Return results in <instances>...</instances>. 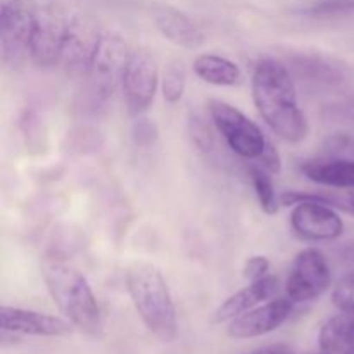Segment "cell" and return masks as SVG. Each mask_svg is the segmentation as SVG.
Returning <instances> with one entry per match:
<instances>
[{"label":"cell","mask_w":354,"mask_h":354,"mask_svg":"<svg viewBox=\"0 0 354 354\" xmlns=\"http://www.w3.org/2000/svg\"><path fill=\"white\" fill-rule=\"evenodd\" d=\"M40 272L48 294L62 317L78 330L99 337L104 330L102 315L85 275L57 254L44 256Z\"/></svg>","instance_id":"2"},{"label":"cell","mask_w":354,"mask_h":354,"mask_svg":"<svg viewBox=\"0 0 354 354\" xmlns=\"http://www.w3.org/2000/svg\"><path fill=\"white\" fill-rule=\"evenodd\" d=\"M0 325L2 332L38 335V337H64L71 334L75 327L66 318L14 306L0 308Z\"/></svg>","instance_id":"13"},{"label":"cell","mask_w":354,"mask_h":354,"mask_svg":"<svg viewBox=\"0 0 354 354\" xmlns=\"http://www.w3.org/2000/svg\"><path fill=\"white\" fill-rule=\"evenodd\" d=\"M127 290L138 317L159 341L171 342L178 335L176 308L161 270L149 261H135L124 272Z\"/></svg>","instance_id":"3"},{"label":"cell","mask_w":354,"mask_h":354,"mask_svg":"<svg viewBox=\"0 0 354 354\" xmlns=\"http://www.w3.org/2000/svg\"><path fill=\"white\" fill-rule=\"evenodd\" d=\"M207 111L216 130L235 154L244 159L261 158L268 138L251 118L245 116L239 107L220 99L209 100Z\"/></svg>","instance_id":"4"},{"label":"cell","mask_w":354,"mask_h":354,"mask_svg":"<svg viewBox=\"0 0 354 354\" xmlns=\"http://www.w3.org/2000/svg\"><path fill=\"white\" fill-rule=\"evenodd\" d=\"M270 175L272 173L266 171L259 165L251 166V169H249V178H251L252 189H254L256 197H258L259 206L266 214L273 216V214L279 213L282 201L277 196L275 185H273V180Z\"/></svg>","instance_id":"20"},{"label":"cell","mask_w":354,"mask_h":354,"mask_svg":"<svg viewBox=\"0 0 354 354\" xmlns=\"http://www.w3.org/2000/svg\"><path fill=\"white\" fill-rule=\"evenodd\" d=\"M194 73L214 86H239L244 82L242 69L230 59L218 54H199L194 59Z\"/></svg>","instance_id":"18"},{"label":"cell","mask_w":354,"mask_h":354,"mask_svg":"<svg viewBox=\"0 0 354 354\" xmlns=\"http://www.w3.org/2000/svg\"><path fill=\"white\" fill-rule=\"evenodd\" d=\"M290 227L304 241H335L344 232L341 214L328 204L317 199H297L290 213Z\"/></svg>","instance_id":"9"},{"label":"cell","mask_w":354,"mask_h":354,"mask_svg":"<svg viewBox=\"0 0 354 354\" xmlns=\"http://www.w3.org/2000/svg\"><path fill=\"white\" fill-rule=\"evenodd\" d=\"M159 82L161 76L156 59L147 50L131 52L121 82L124 104L131 114L140 116L152 106Z\"/></svg>","instance_id":"8"},{"label":"cell","mask_w":354,"mask_h":354,"mask_svg":"<svg viewBox=\"0 0 354 354\" xmlns=\"http://www.w3.org/2000/svg\"><path fill=\"white\" fill-rule=\"evenodd\" d=\"M279 290V279L273 275L265 277L261 280L251 282L248 287L235 292L234 296L228 297L223 304L214 313V322L221 324V322H232L241 315L248 313V311L254 310L256 306L263 304L265 301L272 299Z\"/></svg>","instance_id":"16"},{"label":"cell","mask_w":354,"mask_h":354,"mask_svg":"<svg viewBox=\"0 0 354 354\" xmlns=\"http://www.w3.org/2000/svg\"><path fill=\"white\" fill-rule=\"evenodd\" d=\"M133 137L137 144L151 145L158 138V128L149 120H138V123L133 128Z\"/></svg>","instance_id":"25"},{"label":"cell","mask_w":354,"mask_h":354,"mask_svg":"<svg viewBox=\"0 0 354 354\" xmlns=\"http://www.w3.org/2000/svg\"><path fill=\"white\" fill-rule=\"evenodd\" d=\"M332 303L337 308L339 313L354 320V273L348 272L334 287Z\"/></svg>","instance_id":"23"},{"label":"cell","mask_w":354,"mask_h":354,"mask_svg":"<svg viewBox=\"0 0 354 354\" xmlns=\"http://www.w3.org/2000/svg\"><path fill=\"white\" fill-rule=\"evenodd\" d=\"M192 133H194V142H196L197 147L203 149V151H209L211 145H213V137H211L209 128L206 127V123H204L203 120L194 121Z\"/></svg>","instance_id":"27"},{"label":"cell","mask_w":354,"mask_h":354,"mask_svg":"<svg viewBox=\"0 0 354 354\" xmlns=\"http://www.w3.org/2000/svg\"><path fill=\"white\" fill-rule=\"evenodd\" d=\"M294 310V303L289 297H279L256 306L254 310L241 315L230 322L227 332L232 339H254L270 334L282 327Z\"/></svg>","instance_id":"12"},{"label":"cell","mask_w":354,"mask_h":354,"mask_svg":"<svg viewBox=\"0 0 354 354\" xmlns=\"http://www.w3.org/2000/svg\"><path fill=\"white\" fill-rule=\"evenodd\" d=\"M341 259L346 266L349 268V272L354 273V241L344 244L341 251Z\"/></svg>","instance_id":"30"},{"label":"cell","mask_w":354,"mask_h":354,"mask_svg":"<svg viewBox=\"0 0 354 354\" xmlns=\"http://www.w3.org/2000/svg\"><path fill=\"white\" fill-rule=\"evenodd\" d=\"M252 100L270 130L289 144L308 137L310 124L301 111L290 69L275 59H263L251 80Z\"/></svg>","instance_id":"1"},{"label":"cell","mask_w":354,"mask_h":354,"mask_svg":"<svg viewBox=\"0 0 354 354\" xmlns=\"http://www.w3.org/2000/svg\"><path fill=\"white\" fill-rule=\"evenodd\" d=\"M100 37H102V33L93 21L82 16L71 17L68 31H66L64 44H62L59 64L66 71L85 76L93 54L99 47Z\"/></svg>","instance_id":"10"},{"label":"cell","mask_w":354,"mask_h":354,"mask_svg":"<svg viewBox=\"0 0 354 354\" xmlns=\"http://www.w3.org/2000/svg\"><path fill=\"white\" fill-rule=\"evenodd\" d=\"M328 203H330L332 207H341V209L354 214V192L348 194V196H344V197L328 196Z\"/></svg>","instance_id":"28"},{"label":"cell","mask_w":354,"mask_h":354,"mask_svg":"<svg viewBox=\"0 0 354 354\" xmlns=\"http://www.w3.org/2000/svg\"><path fill=\"white\" fill-rule=\"evenodd\" d=\"M154 24L168 41L185 50H199L204 45V33L187 14L169 6H158L152 10Z\"/></svg>","instance_id":"14"},{"label":"cell","mask_w":354,"mask_h":354,"mask_svg":"<svg viewBox=\"0 0 354 354\" xmlns=\"http://www.w3.org/2000/svg\"><path fill=\"white\" fill-rule=\"evenodd\" d=\"M71 17L55 9L37 10L33 38H31L30 57L40 68L59 64L62 44Z\"/></svg>","instance_id":"11"},{"label":"cell","mask_w":354,"mask_h":354,"mask_svg":"<svg viewBox=\"0 0 354 354\" xmlns=\"http://www.w3.org/2000/svg\"><path fill=\"white\" fill-rule=\"evenodd\" d=\"M318 354H354V320L339 313L328 318L318 335Z\"/></svg>","instance_id":"19"},{"label":"cell","mask_w":354,"mask_h":354,"mask_svg":"<svg viewBox=\"0 0 354 354\" xmlns=\"http://www.w3.org/2000/svg\"><path fill=\"white\" fill-rule=\"evenodd\" d=\"M187 88V68L182 59H171L165 66L161 75L162 99L168 104H176L182 100Z\"/></svg>","instance_id":"21"},{"label":"cell","mask_w":354,"mask_h":354,"mask_svg":"<svg viewBox=\"0 0 354 354\" xmlns=\"http://www.w3.org/2000/svg\"><path fill=\"white\" fill-rule=\"evenodd\" d=\"M290 71L301 80L320 85H339L349 76V69L342 62L330 61L322 55H294L290 59Z\"/></svg>","instance_id":"17"},{"label":"cell","mask_w":354,"mask_h":354,"mask_svg":"<svg viewBox=\"0 0 354 354\" xmlns=\"http://www.w3.org/2000/svg\"><path fill=\"white\" fill-rule=\"evenodd\" d=\"M354 12V0H322L304 9V14L313 19H330Z\"/></svg>","instance_id":"22"},{"label":"cell","mask_w":354,"mask_h":354,"mask_svg":"<svg viewBox=\"0 0 354 354\" xmlns=\"http://www.w3.org/2000/svg\"><path fill=\"white\" fill-rule=\"evenodd\" d=\"M258 161H259V166H261V168H265L266 171L272 173V175L280 173V169H282V159H280L279 151L273 147L272 142H268L265 152H263L261 158H259Z\"/></svg>","instance_id":"26"},{"label":"cell","mask_w":354,"mask_h":354,"mask_svg":"<svg viewBox=\"0 0 354 354\" xmlns=\"http://www.w3.org/2000/svg\"><path fill=\"white\" fill-rule=\"evenodd\" d=\"M301 173L322 187L354 190V159L344 156H325L306 159L299 166Z\"/></svg>","instance_id":"15"},{"label":"cell","mask_w":354,"mask_h":354,"mask_svg":"<svg viewBox=\"0 0 354 354\" xmlns=\"http://www.w3.org/2000/svg\"><path fill=\"white\" fill-rule=\"evenodd\" d=\"M37 10L24 0H6L0 7V52L2 62L17 68L30 55Z\"/></svg>","instance_id":"6"},{"label":"cell","mask_w":354,"mask_h":354,"mask_svg":"<svg viewBox=\"0 0 354 354\" xmlns=\"http://www.w3.org/2000/svg\"><path fill=\"white\" fill-rule=\"evenodd\" d=\"M249 354H296L294 349L287 344H272L265 346V348L258 349V351H252Z\"/></svg>","instance_id":"29"},{"label":"cell","mask_w":354,"mask_h":354,"mask_svg":"<svg viewBox=\"0 0 354 354\" xmlns=\"http://www.w3.org/2000/svg\"><path fill=\"white\" fill-rule=\"evenodd\" d=\"M130 55V48L120 35L102 33L99 47L85 75L93 99L102 102L116 92V88L123 82Z\"/></svg>","instance_id":"5"},{"label":"cell","mask_w":354,"mask_h":354,"mask_svg":"<svg viewBox=\"0 0 354 354\" xmlns=\"http://www.w3.org/2000/svg\"><path fill=\"white\" fill-rule=\"evenodd\" d=\"M270 266L272 265H270V259L266 256H251V258L245 259L244 266H242V277L249 282H256V280H261L270 275Z\"/></svg>","instance_id":"24"},{"label":"cell","mask_w":354,"mask_h":354,"mask_svg":"<svg viewBox=\"0 0 354 354\" xmlns=\"http://www.w3.org/2000/svg\"><path fill=\"white\" fill-rule=\"evenodd\" d=\"M332 273L327 258L318 249H303L294 258L286 280V294L294 304L310 303L330 287Z\"/></svg>","instance_id":"7"}]
</instances>
